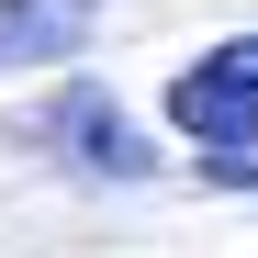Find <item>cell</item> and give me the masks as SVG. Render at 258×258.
I'll use <instances>...</instances> for the list:
<instances>
[{
  "mask_svg": "<svg viewBox=\"0 0 258 258\" xmlns=\"http://www.w3.org/2000/svg\"><path fill=\"white\" fill-rule=\"evenodd\" d=\"M12 146H45V157H68V168H101V180H146V168H157V146H146L101 90H79V79L45 90V101L12 123Z\"/></svg>",
  "mask_w": 258,
  "mask_h": 258,
  "instance_id": "cell-1",
  "label": "cell"
},
{
  "mask_svg": "<svg viewBox=\"0 0 258 258\" xmlns=\"http://www.w3.org/2000/svg\"><path fill=\"white\" fill-rule=\"evenodd\" d=\"M168 123L191 146H258V34H225L168 79Z\"/></svg>",
  "mask_w": 258,
  "mask_h": 258,
  "instance_id": "cell-2",
  "label": "cell"
},
{
  "mask_svg": "<svg viewBox=\"0 0 258 258\" xmlns=\"http://www.w3.org/2000/svg\"><path fill=\"white\" fill-rule=\"evenodd\" d=\"M101 0H0V56H68L90 45Z\"/></svg>",
  "mask_w": 258,
  "mask_h": 258,
  "instance_id": "cell-3",
  "label": "cell"
}]
</instances>
